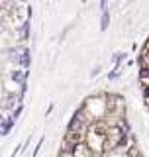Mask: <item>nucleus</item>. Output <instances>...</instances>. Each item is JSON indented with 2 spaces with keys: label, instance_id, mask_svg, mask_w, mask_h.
I'll return each instance as SVG.
<instances>
[{
  "label": "nucleus",
  "instance_id": "1",
  "mask_svg": "<svg viewBox=\"0 0 149 157\" xmlns=\"http://www.w3.org/2000/svg\"><path fill=\"white\" fill-rule=\"evenodd\" d=\"M84 112H86L88 116H90L92 122H98L102 120L104 116H106V98L104 96H92L86 100V104H84Z\"/></svg>",
  "mask_w": 149,
  "mask_h": 157
},
{
  "label": "nucleus",
  "instance_id": "2",
  "mask_svg": "<svg viewBox=\"0 0 149 157\" xmlns=\"http://www.w3.org/2000/svg\"><path fill=\"white\" fill-rule=\"evenodd\" d=\"M84 140H86V147L90 151H104V134H98L90 128L84 136Z\"/></svg>",
  "mask_w": 149,
  "mask_h": 157
},
{
  "label": "nucleus",
  "instance_id": "3",
  "mask_svg": "<svg viewBox=\"0 0 149 157\" xmlns=\"http://www.w3.org/2000/svg\"><path fill=\"white\" fill-rule=\"evenodd\" d=\"M73 155L74 157H90V149L86 147V144H78L73 149Z\"/></svg>",
  "mask_w": 149,
  "mask_h": 157
},
{
  "label": "nucleus",
  "instance_id": "4",
  "mask_svg": "<svg viewBox=\"0 0 149 157\" xmlns=\"http://www.w3.org/2000/svg\"><path fill=\"white\" fill-rule=\"evenodd\" d=\"M141 85L149 90V71H141Z\"/></svg>",
  "mask_w": 149,
  "mask_h": 157
},
{
  "label": "nucleus",
  "instance_id": "5",
  "mask_svg": "<svg viewBox=\"0 0 149 157\" xmlns=\"http://www.w3.org/2000/svg\"><path fill=\"white\" fill-rule=\"evenodd\" d=\"M141 65H143V71H149V55H147V53H143V57H141Z\"/></svg>",
  "mask_w": 149,
  "mask_h": 157
}]
</instances>
